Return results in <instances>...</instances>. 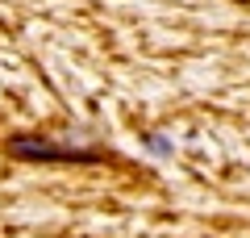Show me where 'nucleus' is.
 I'll list each match as a JSON object with an SVG mask.
<instances>
[{"label": "nucleus", "mask_w": 250, "mask_h": 238, "mask_svg": "<svg viewBox=\"0 0 250 238\" xmlns=\"http://www.w3.org/2000/svg\"><path fill=\"white\" fill-rule=\"evenodd\" d=\"M9 155H17V159H92L88 150L54 146L50 138H29V134H17V138H9Z\"/></svg>", "instance_id": "1"}]
</instances>
